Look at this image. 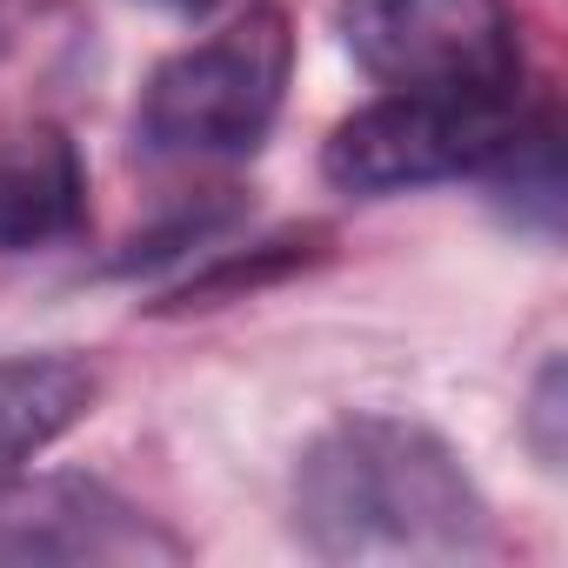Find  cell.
<instances>
[{"instance_id":"ba28073f","label":"cell","mask_w":568,"mask_h":568,"mask_svg":"<svg viewBox=\"0 0 568 568\" xmlns=\"http://www.w3.org/2000/svg\"><path fill=\"white\" fill-rule=\"evenodd\" d=\"M495 207L528 227L535 241H555L561 234V207H568V174H561V114L555 108H535L521 114V128L508 134V148L481 168Z\"/></svg>"},{"instance_id":"52a82bcc","label":"cell","mask_w":568,"mask_h":568,"mask_svg":"<svg viewBox=\"0 0 568 568\" xmlns=\"http://www.w3.org/2000/svg\"><path fill=\"white\" fill-rule=\"evenodd\" d=\"M101 395L94 362L81 355H8L0 362V481H14L68 428L88 422Z\"/></svg>"},{"instance_id":"8fae6325","label":"cell","mask_w":568,"mask_h":568,"mask_svg":"<svg viewBox=\"0 0 568 568\" xmlns=\"http://www.w3.org/2000/svg\"><path fill=\"white\" fill-rule=\"evenodd\" d=\"M561 362H548L541 375H535V402H528V442H535V455H541V468H561V455H568V442H561Z\"/></svg>"},{"instance_id":"277c9868","label":"cell","mask_w":568,"mask_h":568,"mask_svg":"<svg viewBox=\"0 0 568 568\" xmlns=\"http://www.w3.org/2000/svg\"><path fill=\"white\" fill-rule=\"evenodd\" d=\"M521 114H528L521 94H395L388 88L382 101L355 108L328 134L322 174L362 201L442 187V181L481 174L521 128Z\"/></svg>"},{"instance_id":"30bf717a","label":"cell","mask_w":568,"mask_h":568,"mask_svg":"<svg viewBox=\"0 0 568 568\" xmlns=\"http://www.w3.org/2000/svg\"><path fill=\"white\" fill-rule=\"evenodd\" d=\"M241 221V194L234 187H221V194H207V201H187L174 221H161L154 234H134L114 261H108V274H141V267H168V261H181L187 247H214L227 227Z\"/></svg>"},{"instance_id":"9c48e42d","label":"cell","mask_w":568,"mask_h":568,"mask_svg":"<svg viewBox=\"0 0 568 568\" xmlns=\"http://www.w3.org/2000/svg\"><path fill=\"white\" fill-rule=\"evenodd\" d=\"M322 241L328 234H274V241H254V247H221L201 274H187L181 288L161 302V308H214V302H234V295H254V288H267V281H281V274H295L302 261H315L322 254Z\"/></svg>"},{"instance_id":"6da1fadb","label":"cell","mask_w":568,"mask_h":568,"mask_svg":"<svg viewBox=\"0 0 568 568\" xmlns=\"http://www.w3.org/2000/svg\"><path fill=\"white\" fill-rule=\"evenodd\" d=\"M295 535L322 561H481L495 515L435 428L342 415L302 448Z\"/></svg>"},{"instance_id":"5b68a950","label":"cell","mask_w":568,"mask_h":568,"mask_svg":"<svg viewBox=\"0 0 568 568\" xmlns=\"http://www.w3.org/2000/svg\"><path fill=\"white\" fill-rule=\"evenodd\" d=\"M187 541L141 515L121 488L94 475H34L0 481V568L41 561H181Z\"/></svg>"},{"instance_id":"8992f818","label":"cell","mask_w":568,"mask_h":568,"mask_svg":"<svg viewBox=\"0 0 568 568\" xmlns=\"http://www.w3.org/2000/svg\"><path fill=\"white\" fill-rule=\"evenodd\" d=\"M88 227V161L68 128L28 121L0 134V254H34Z\"/></svg>"},{"instance_id":"7a4b0ae2","label":"cell","mask_w":568,"mask_h":568,"mask_svg":"<svg viewBox=\"0 0 568 568\" xmlns=\"http://www.w3.org/2000/svg\"><path fill=\"white\" fill-rule=\"evenodd\" d=\"M295 34L281 8H247L221 34L168 54L134 108V141L154 161H247L281 121Z\"/></svg>"},{"instance_id":"7c38bea8","label":"cell","mask_w":568,"mask_h":568,"mask_svg":"<svg viewBox=\"0 0 568 568\" xmlns=\"http://www.w3.org/2000/svg\"><path fill=\"white\" fill-rule=\"evenodd\" d=\"M161 8H168V14H187V21H201V14H214V8H221V0H161Z\"/></svg>"},{"instance_id":"3957f363","label":"cell","mask_w":568,"mask_h":568,"mask_svg":"<svg viewBox=\"0 0 568 568\" xmlns=\"http://www.w3.org/2000/svg\"><path fill=\"white\" fill-rule=\"evenodd\" d=\"M342 48L395 94H521L528 54L508 0H342Z\"/></svg>"}]
</instances>
